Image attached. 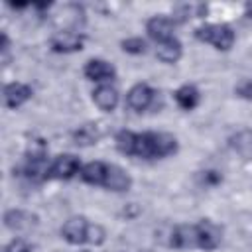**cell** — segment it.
<instances>
[{
    "mask_svg": "<svg viewBox=\"0 0 252 252\" xmlns=\"http://www.w3.org/2000/svg\"><path fill=\"white\" fill-rule=\"evenodd\" d=\"M4 252H33V246H32L28 240H24V238H14V240L4 248Z\"/></svg>",
    "mask_w": 252,
    "mask_h": 252,
    "instance_id": "obj_22",
    "label": "cell"
},
{
    "mask_svg": "<svg viewBox=\"0 0 252 252\" xmlns=\"http://www.w3.org/2000/svg\"><path fill=\"white\" fill-rule=\"evenodd\" d=\"M100 138V128L96 124H83L73 132V142L77 146H93Z\"/></svg>",
    "mask_w": 252,
    "mask_h": 252,
    "instance_id": "obj_19",
    "label": "cell"
},
{
    "mask_svg": "<svg viewBox=\"0 0 252 252\" xmlns=\"http://www.w3.org/2000/svg\"><path fill=\"white\" fill-rule=\"evenodd\" d=\"M87 228H89V222L85 217H71L61 226V236L69 244H83L87 242Z\"/></svg>",
    "mask_w": 252,
    "mask_h": 252,
    "instance_id": "obj_8",
    "label": "cell"
},
{
    "mask_svg": "<svg viewBox=\"0 0 252 252\" xmlns=\"http://www.w3.org/2000/svg\"><path fill=\"white\" fill-rule=\"evenodd\" d=\"M104 236H106V232H104V228L100 224H91L89 222V228H87V242L89 244L98 246V244L104 242Z\"/></svg>",
    "mask_w": 252,
    "mask_h": 252,
    "instance_id": "obj_21",
    "label": "cell"
},
{
    "mask_svg": "<svg viewBox=\"0 0 252 252\" xmlns=\"http://www.w3.org/2000/svg\"><path fill=\"white\" fill-rule=\"evenodd\" d=\"M4 224L10 230H30L37 226V215L22 209H10L4 213Z\"/></svg>",
    "mask_w": 252,
    "mask_h": 252,
    "instance_id": "obj_10",
    "label": "cell"
},
{
    "mask_svg": "<svg viewBox=\"0 0 252 252\" xmlns=\"http://www.w3.org/2000/svg\"><path fill=\"white\" fill-rule=\"evenodd\" d=\"M83 73H85V77L89 81H94V83L110 81L116 75L114 67L108 61H104V59H89L87 65H85V69H83Z\"/></svg>",
    "mask_w": 252,
    "mask_h": 252,
    "instance_id": "obj_11",
    "label": "cell"
},
{
    "mask_svg": "<svg viewBox=\"0 0 252 252\" xmlns=\"http://www.w3.org/2000/svg\"><path fill=\"white\" fill-rule=\"evenodd\" d=\"M118 152L144 159H159L177 152V140L167 132H130L120 130L114 138Z\"/></svg>",
    "mask_w": 252,
    "mask_h": 252,
    "instance_id": "obj_1",
    "label": "cell"
},
{
    "mask_svg": "<svg viewBox=\"0 0 252 252\" xmlns=\"http://www.w3.org/2000/svg\"><path fill=\"white\" fill-rule=\"evenodd\" d=\"M195 37L203 43L213 45L219 51H228L234 45V32L226 24H205L195 30Z\"/></svg>",
    "mask_w": 252,
    "mask_h": 252,
    "instance_id": "obj_2",
    "label": "cell"
},
{
    "mask_svg": "<svg viewBox=\"0 0 252 252\" xmlns=\"http://www.w3.org/2000/svg\"><path fill=\"white\" fill-rule=\"evenodd\" d=\"M230 148L242 158L252 159V130H240L230 138Z\"/></svg>",
    "mask_w": 252,
    "mask_h": 252,
    "instance_id": "obj_17",
    "label": "cell"
},
{
    "mask_svg": "<svg viewBox=\"0 0 252 252\" xmlns=\"http://www.w3.org/2000/svg\"><path fill=\"white\" fill-rule=\"evenodd\" d=\"M93 100L102 112H112L118 104V91L112 85H100L93 91Z\"/></svg>",
    "mask_w": 252,
    "mask_h": 252,
    "instance_id": "obj_14",
    "label": "cell"
},
{
    "mask_svg": "<svg viewBox=\"0 0 252 252\" xmlns=\"http://www.w3.org/2000/svg\"><path fill=\"white\" fill-rule=\"evenodd\" d=\"M173 96H175L177 106L183 108V110H193V108L199 104V98H201L197 87H193V85H183V87H179Z\"/></svg>",
    "mask_w": 252,
    "mask_h": 252,
    "instance_id": "obj_16",
    "label": "cell"
},
{
    "mask_svg": "<svg viewBox=\"0 0 252 252\" xmlns=\"http://www.w3.org/2000/svg\"><path fill=\"white\" fill-rule=\"evenodd\" d=\"M77 173H81L79 158L73 154H61L51 161L47 169V179H71Z\"/></svg>",
    "mask_w": 252,
    "mask_h": 252,
    "instance_id": "obj_4",
    "label": "cell"
},
{
    "mask_svg": "<svg viewBox=\"0 0 252 252\" xmlns=\"http://www.w3.org/2000/svg\"><path fill=\"white\" fill-rule=\"evenodd\" d=\"M246 16H248V18H252V2H248V4H246Z\"/></svg>",
    "mask_w": 252,
    "mask_h": 252,
    "instance_id": "obj_25",
    "label": "cell"
},
{
    "mask_svg": "<svg viewBox=\"0 0 252 252\" xmlns=\"http://www.w3.org/2000/svg\"><path fill=\"white\" fill-rule=\"evenodd\" d=\"M85 43V35L75 32V30H59L51 35L49 45L55 53H73V51H81Z\"/></svg>",
    "mask_w": 252,
    "mask_h": 252,
    "instance_id": "obj_3",
    "label": "cell"
},
{
    "mask_svg": "<svg viewBox=\"0 0 252 252\" xmlns=\"http://www.w3.org/2000/svg\"><path fill=\"white\" fill-rule=\"evenodd\" d=\"M167 244L171 248H197V230L195 224H179L169 230Z\"/></svg>",
    "mask_w": 252,
    "mask_h": 252,
    "instance_id": "obj_9",
    "label": "cell"
},
{
    "mask_svg": "<svg viewBox=\"0 0 252 252\" xmlns=\"http://www.w3.org/2000/svg\"><path fill=\"white\" fill-rule=\"evenodd\" d=\"M236 94L242 96V98H246V100H252V79L240 83V85L236 87Z\"/></svg>",
    "mask_w": 252,
    "mask_h": 252,
    "instance_id": "obj_23",
    "label": "cell"
},
{
    "mask_svg": "<svg viewBox=\"0 0 252 252\" xmlns=\"http://www.w3.org/2000/svg\"><path fill=\"white\" fill-rule=\"evenodd\" d=\"M32 98V87L24 83H8L4 87V104L8 108H20Z\"/></svg>",
    "mask_w": 252,
    "mask_h": 252,
    "instance_id": "obj_12",
    "label": "cell"
},
{
    "mask_svg": "<svg viewBox=\"0 0 252 252\" xmlns=\"http://www.w3.org/2000/svg\"><path fill=\"white\" fill-rule=\"evenodd\" d=\"M222 177H220V173H217V171H205V181L207 183H219Z\"/></svg>",
    "mask_w": 252,
    "mask_h": 252,
    "instance_id": "obj_24",
    "label": "cell"
},
{
    "mask_svg": "<svg viewBox=\"0 0 252 252\" xmlns=\"http://www.w3.org/2000/svg\"><path fill=\"white\" fill-rule=\"evenodd\" d=\"M154 96H156V91H154L150 85L138 83V85H134V87L128 91V94H126V104H128V108H132V110H136V112H142V110H146V108L152 104Z\"/></svg>",
    "mask_w": 252,
    "mask_h": 252,
    "instance_id": "obj_7",
    "label": "cell"
},
{
    "mask_svg": "<svg viewBox=\"0 0 252 252\" xmlns=\"http://www.w3.org/2000/svg\"><path fill=\"white\" fill-rule=\"evenodd\" d=\"M108 167H110V163H104V161H89L87 165L81 167L79 175L89 185L104 187V181H106V175H108Z\"/></svg>",
    "mask_w": 252,
    "mask_h": 252,
    "instance_id": "obj_13",
    "label": "cell"
},
{
    "mask_svg": "<svg viewBox=\"0 0 252 252\" xmlns=\"http://www.w3.org/2000/svg\"><path fill=\"white\" fill-rule=\"evenodd\" d=\"M156 57H158L161 63H175V61L181 57V43H179L175 37L158 43V47H156Z\"/></svg>",
    "mask_w": 252,
    "mask_h": 252,
    "instance_id": "obj_18",
    "label": "cell"
},
{
    "mask_svg": "<svg viewBox=\"0 0 252 252\" xmlns=\"http://www.w3.org/2000/svg\"><path fill=\"white\" fill-rule=\"evenodd\" d=\"M122 51L126 53H132V55H140L146 51V41L142 37H128V39H122Z\"/></svg>",
    "mask_w": 252,
    "mask_h": 252,
    "instance_id": "obj_20",
    "label": "cell"
},
{
    "mask_svg": "<svg viewBox=\"0 0 252 252\" xmlns=\"http://www.w3.org/2000/svg\"><path fill=\"white\" fill-rule=\"evenodd\" d=\"M173 30H175V20L167 18V16H154L146 22V32L152 39H156L158 43L167 41L173 37Z\"/></svg>",
    "mask_w": 252,
    "mask_h": 252,
    "instance_id": "obj_6",
    "label": "cell"
},
{
    "mask_svg": "<svg viewBox=\"0 0 252 252\" xmlns=\"http://www.w3.org/2000/svg\"><path fill=\"white\" fill-rule=\"evenodd\" d=\"M195 230H197V248L215 250L222 240V228L213 220H207V219L199 220L195 224Z\"/></svg>",
    "mask_w": 252,
    "mask_h": 252,
    "instance_id": "obj_5",
    "label": "cell"
},
{
    "mask_svg": "<svg viewBox=\"0 0 252 252\" xmlns=\"http://www.w3.org/2000/svg\"><path fill=\"white\" fill-rule=\"evenodd\" d=\"M130 185H132L130 175H128L122 167L110 163V167H108V175H106V181H104V187L110 189V191H118V193H122V191H128Z\"/></svg>",
    "mask_w": 252,
    "mask_h": 252,
    "instance_id": "obj_15",
    "label": "cell"
}]
</instances>
